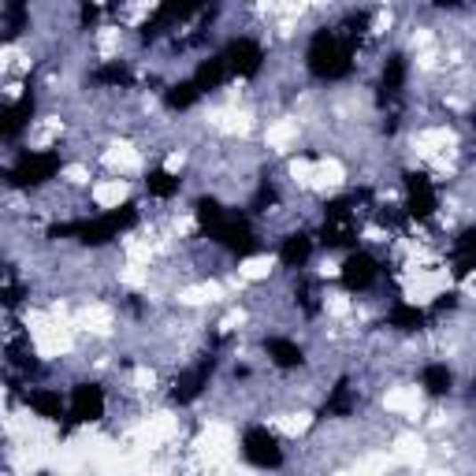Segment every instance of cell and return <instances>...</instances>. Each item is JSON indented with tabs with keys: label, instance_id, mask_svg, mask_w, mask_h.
<instances>
[{
	"label": "cell",
	"instance_id": "cell-1",
	"mask_svg": "<svg viewBox=\"0 0 476 476\" xmlns=\"http://www.w3.org/2000/svg\"><path fill=\"white\" fill-rule=\"evenodd\" d=\"M138 213L134 205H123V209H112V213H101L93 220H75V223H56L49 238H68V235H78V242L86 246H105L112 238H119L127 227H134Z\"/></svg>",
	"mask_w": 476,
	"mask_h": 476
},
{
	"label": "cell",
	"instance_id": "cell-2",
	"mask_svg": "<svg viewBox=\"0 0 476 476\" xmlns=\"http://www.w3.org/2000/svg\"><path fill=\"white\" fill-rule=\"evenodd\" d=\"M309 71L324 82H335L350 75V41H343L335 30H317L309 41V56H305Z\"/></svg>",
	"mask_w": 476,
	"mask_h": 476
},
{
	"label": "cell",
	"instance_id": "cell-3",
	"mask_svg": "<svg viewBox=\"0 0 476 476\" xmlns=\"http://www.w3.org/2000/svg\"><path fill=\"white\" fill-rule=\"evenodd\" d=\"M209 235L223 246V250H231V254H238V257H254V254H261V242H257V235L246 227V220L242 216H220L213 227H209Z\"/></svg>",
	"mask_w": 476,
	"mask_h": 476
},
{
	"label": "cell",
	"instance_id": "cell-4",
	"mask_svg": "<svg viewBox=\"0 0 476 476\" xmlns=\"http://www.w3.org/2000/svg\"><path fill=\"white\" fill-rule=\"evenodd\" d=\"M60 172V153H23L8 172L12 186H41Z\"/></svg>",
	"mask_w": 476,
	"mask_h": 476
},
{
	"label": "cell",
	"instance_id": "cell-5",
	"mask_svg": "<svg viewBox=\"0 0 476 476\" xmlns=\"http://www.w3.org/2000/svg\"><path fill=\"white\" fill-rule=\"evenodd\" d=\"M242 454H246V462L257 465V469H279L283 465L279 440L268 428H250L242 436Z\"/></svg>",
	"mask_w": 476,
	"mask_h": 476
},
{
	"label": "cell",
	"instance_id": "cell-6",
	"mask_svg": "<svg viewBox=\"0 0 476 476\" xmlns=\"http://www.w3.org/2000/svg\"><path fill=\"white\" fill-rule=\"evenodd\" d=\"M105 413V391L97 383H78L71 391V406H68V417L71 424H90Z\"/></svg>",
	"mask_w": 476,
	"mask_h": 476
},
{
	"label": "cell",
	"instance_id": "cell-7",
	"mask_svg": "<svg viewBox=\"0 0 476 476\" xmlns=\"http://www.w3.org/2000/svg\"><path fill=\"white\" fill-rule=\"evenodd\" d=\"M223 60H227V68H231V75L250 78V75H257V71H261V60H264V52H261V45H257V41H250V37H238V41H231V45L223 49Z\"/></svg>",
	"mask_w": 476,
	"mask_h": 476
},
{
	"label": "cell",
	"instance_id": "cell-8",
	"mask_svg": "<svg viewBox=\"0 0 476 476\" xmlns=\"http://www.w3.org/2000/svg\"><path fill=\"white\" fill-rule=\"evenodd\" d=\"M213 368H216V361L213 358H205V361H198L190 372H182V376L175 380V387H172V399L179 402V406H186V402H194L205 387H209V380H213Z\"/></svg>",
	"mask_w": 476,
	"mask_h": 476
},
{
	"label": "cell",
	"instance_id": "cell-9",
	"mask_svg": "<svg viewBox=\"0 0 476 476\" xmlns=\"http://www.w3.org/2000/svg\"><path fill=\"white\" fill-rule=\"evenodd\" d=\"M406 190H409V201H406L409 216L428 220L432 213H436V190H432L428 175H421V172H409V175H406Z\"/></svg>",
	"mask_w": 476,
	"mask_h": 476
},
{
	"label": "cell",
	"instance_id": "cell-10",
	"mask_svg": "<svg viewBox=\"0 0 476 476\" xmlns=\"http://www.w3.org/2000/svg\"><path fill=\"white\" fill-rule=\"evenodd\" d=\"M201 4H205V0H164V4L157 8V15H153V23L146 27V37H157V34L168 30V27L182 23V19H190Z\"/></svg>",
	"mask_w": 476,
	"mask_h": 476
},
{
	"label": "cell",
	"instance_id": "cell-11",
	"mask_svg": "<svg viewBox=\"0 0 476 476\" xmlns=\"http://www.w3.org/2000/svg\"><path fill=\"white\" fill-rule=\"evenodd\" d=\"M372 279H376V261L368 254H350L343 264V286L346 291H368Z\"/></svg>",
	"mask_w": 476,
	"mask_h": 476
},
{
	"label": "cell",
	"instance_id": "cell-12",
	"mask_svg": "<svg viewBox=\"0 0 476 476\" xmlns=\"http://www.w3.org/2000/svg\"><path fill=\"white\" fill-rule=\"evenodd\" d=\"M30 116H34V97H30V93L19 97L15 105H8V109H4V119H0V131H4V138H15V134L30 123Z\"/></svg>",
	"mask_w": 476,
	"mask_h": 476
},
{
	"label": "cell",
	"instance_id": "cell-13",
	"mask_svg": "<svg viewBox=\"0 0 476 476\" xmlns=\"http://www.w3.org/2000/svg\"><path fill=\"white\" fill-rule=\"evenodd\" d=\"M227 75H231L227 60H223V56H213V60H205V64L194 71V82H198L201 93H205V90H220L223 82H227Z\"/></svg>",
	"mask_w": 476,
	"mask_h": 476
},
{
	"label": "cell",
	"instance_id": "cell-14",
	"mask_svg": "<svg viewBox=\"0 0 476 476\" xmlns=\"http://www.w3.org/2000/svg\"><path fill=\"white\" fill-rule=\"evenodd\" d=\"M268 358H272L279 368H298L305 361L302 346H294L291 339H268Z\"/></svg>",
	"mask_w": 476,
	"mask_h": 476
},
{
	"label": "cell",
	"instance_id": "cell-15",
	"mask_svg": "<svg viewBox=\"0 0 476 476\" xmlns=\"http://www.w3.org/2000/svg\"><path fill=\"white\" fill-rule=\"evenodd\" d=\"M309 254H313V238H309V235H291L283 242V250H279L286 268H302L309 261Z\"/></svg>",
	"mask_w": 476,
	"mask_h": 476
},
{
	"label": "cell",
	"instance_id": "cell-16",
	"mask_svg": "<svg viewBox=\"0 0 476 476\" xmlns=\"http://www.w3.org/2000/svg\"><path fill=\"white\" fill-rule=\"evenodd\" d=\"M30 406L45 421H60V413H64V399H60L56 391H30Z\"/></svg>",
	"mask_w": 476,
	"mask_h": 476
},
{
	"label": "cell",
	"instance_id": "cell-17",
	"mask_svg": "<svg viewBox=\"0 0 476 476\" xmlns=\"http://www.w3.org/2000/svg\"><path fill=\"white\" fill-rule=\"evenodd\" d=\"M198 97H201V86L190 78V82H179V86H172L164 101H168V109H179V112H182V109L198 105Z\"/></svg>",
	"mask_w": 476,
	"mask_h": 476
},
{
	"label": "cell",
	"instance_id": "cell-18",
	"mask_svg": "<svg viewBox=\"0 0 476 476\" xmlns=\"http://www.w3.org/2000/svg\"><path fill=\"white\" fill-rule=\"evenodd\" d=\"M421 380H424L428 395H447V391H450V368L447 365H428Z\"/></svg>",
	"mask_w": 476,
	"mask_h": 476
},
{
	"label": "cell",
	"instance_id": "cell-19",
	"mask_svg": "<svg viewBox=\"0 0 476 476\" xmlns=\"http://www.w3.org/2000/svg\"><path fill=\"white\" fill-rule=\"evenodd\" d=\"M146 186H149L153 198H172V194L179 190V179H175L172 172H164V168H153L149 179H146Z\"/></svg>",
	"mask_w": 476,
	"mask_h": 476
},
{
	"label": "cell",
	"instance_id": "cell-20",
	"mask_svg": "<svg viewBox=\"0 0 476 476\" xmlns=\"http://www.w3.org/2000/svg\"><path fill=\"white\" fill-rule=\"evenodd\" d=\"M424 324V313L417 305H395V313H391V327L399 331H417Z\"/></svg>",
	"mask_w": 476,
	"mask_h": 476
},
{
	"label": "cell",
	"instance_id": "cell-21",
	"mask_svg": "<svg viewBox=\"0 0 476 476\" xmlns=\"http://www.w3.org/2000/svg\"><path fill=\"white\" fill-rule=\"evenodd\" d=\"M350 409H354V395H350V383L343 380L335 391H331V399H327L324 413H331V417H346Z\"/></svg>",
	"mask_w": 476,
	"mask_h": 476
},
{
	"label": "cell",
	"instance_id": "cell-22",
	"mask_svg": "<svg viewBox=\"0 0 476 476\" xmlns=\"http://www.w3.org/2000/svg\"><path fill=\"white\" fill-rule=\"evenodd\" d=\"M406 82V60L402 56H391L387 68H383V93H399Z\"/></svg>",
	"mask_w": 476,
	"mask_h": 476
},
{
	"label": "cell",
	"instance_id": "cell-23",
	"mask_svg": "<svg viewBox=\"0 0 476 476\" xmlns=\"http://www.w3.org/2000/svg\"><path fill=\"white\" fill-rule=\"evenodd\" d=\"M93 82H101V86H131V71L123 64H105L93 71Z\"/></svg>",
	"mask_w": 476,
	"mask_h": 476
},
{
	"label": "cell",
	"instance_id": "cell-24",
	"mask_svg": "<svg viewBox=\"0 0 476 476\" xmlns=\"http://www.w3.org/2000/svg\"><path fill=\"white\" fill-rule=\"evenodd\" d=\"M220 216H223L220 201H213V198H201V201H198V223L205 227V231H209V227H213Z\"/></svg>",
	"mask_w": 476,
	"mask_h": 476
},
{
	"label": "cell",
	"instance_id": "cell-25",
	"mask_svg": "<svg viewBox=\"0 0 476 476\" xmlns=\"http://www.w3.org/2000/svg\"><path fill=\"white\" fill-rule=\"evenodd\" d=\"M4 19H8V34H19V30H23V23H27V4H23V0H8Z\"/></svg>",
	"mask_w": 476,
	"mask_h": 476
},
{
	"label": "cell",
	"instance_id": "cell-26",
	"mask_svg": "<svg viewBox=\"0 0 476 476\" xmlns=\"http://www.w3.org/2000/svg\"><path fill=\"white\" fill-rule=\"evenodd\" d=\"M476 268V254H465V250H458V264H454V276L458 279H465L469 272Z\"/></svg>",
	"mask_w": 476,
	"mask_h": 476
},
{
	"label": "cell",
	"instance_id": "cell-27",
	"mask_svg": "<svg viewBox=\"0 0 476 476\" xmlns=\"http://www.w3.org/2000/svg\"><path fill=\"white\" fill-rule=\"evenodd\" d=\"M458 250H465V254H476V227H469V231L458 238Z\"/></svg>",
	"mask_w": 476,
	"mask_h": 476
},
{
	"label": "cell",
	"instance_id": "cell-28",
	"mask_svg": "<svg viewBox=\"0 0 476 476\" xmlns=\"http://www.w3.org/2000/svg\"><path fill=\"white\" fill-rule=\"evenodd\" d=\"M440 8H454V4H462V0H436Z\"/></svg>",
	"mask_w": 476,
	"mask_h": 476
},
{
	"label": "cell",
	"instance_id": "cell-29",
	"mask_svg": "<svg viewBox=\"0 0 476 476\" xmlns=\"http://www.w3.org/2000/svg\"><path fill=\"white\" fill-rule=\"evenodd\" d=\"M472 123H476V119H472Z\"/></svg>",
	"mask_w": 476,
	"mask_h": 476
}]
</instances>
